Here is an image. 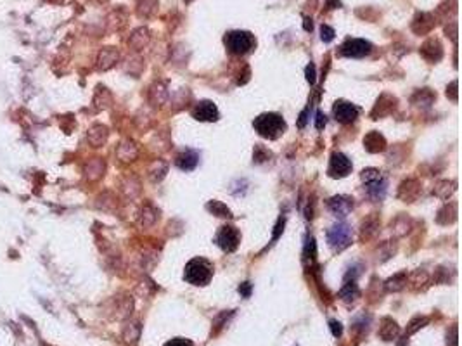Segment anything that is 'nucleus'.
Masks as SVG:
<instances>
[{
  "label": "nucleus",
  "instance_id": "nucleus-26",
  "mask_svg": "<svg viewBox=\"0 0 462 346\" xmlns=\"http://www.w3.org/2000/svg\"><path fill=\"white\" fill-rule=\"evenodd\" d=\"M165 346H192V343L189 340H184V338H177V340L168 341Z\"/></svg>",
  "mask_w": 462,
  "mask_h": 346
},
{
  "label": "nucleus",
  "instance_id": "nucleus-3",
  "mask_svg": "<svg viewBox=\"0 0 462 346\" xmlns=\"http://www.w3.org/2000/svg\"><path fill=\"white\" fill-rule=\"evenodd\" d=\"M225 45H227L231 54L242 56V54H248L254 47V36L249 31H241V30L229 31L225 35Z\"/></svg>",
  "mask_w": 462,
  "mask_h": 346
},
{
  "label": "nucleus",
  "instance_id": "nucleus-16",
  "mask_svg": "<svg viewBox=\"0 0 462 346\" xmlns=\"http://www.w3.org/2000/svg\"><path fill=\"white\" fill-rule=\"evenodd\" d=\"M104 168H106V166H104V161H103L101 158L90 159V161L85 165V175H87V178H89V180H97V178L103 177Z\"/></svg>",
  "mask_w": 462,
  "mask_h": 346
},
{
  "label": "nucleus",
  "instance_id": "nucleus-2",
  "mask_svg": "<svg viewBox=\"0 0 462 346\" xmlns=\"http://www.w3.org/2000/svg\"><path fill=\"white\" fill-rule=\"evenodd\" d=\"M184 277L187 282L194 284V286H206L213 277V265L205 258H192L185 265Z\"/></svg>",
  "mask_w": 462,
  "mask_h": 346
},
{
  "label": "nucleus",
  "instance_id": "nucleus-9",
  "mask_svg": "<svg viewBox=\"0 0 462 346\" xmlns=\"http://www.w3.org/2000/svg\"><path fill=\"white\" fill-rule=\"evenodd\" d=\"M329 210L334 217L345 218L351 210H353V199L348 196H336V198L329 199Z\"/></svg>",
  "mask_w": 462,
  "mask_h": 346
},
{
  "label": "nucleus",
  "instance_id": "nucleus-22",
  "mask_svg": "<svg viewBox=\"0 0 462 346\" xmlns=\"http://www.w3.org/2000/svg\"><path fill=\"white\" fill-rule=\"evenodd\" d=\"M358 294V289H356V286H355V282H348L346 286L341 289V293H340V296L343 298V300H346V301H350V300H355V296Z\"/></svg>",
  "mask_w": 462,
  "mask_h": 346
},
{
  "label": "nucleus",
  "instance_id": "nucleus-13",
  "mask_svg": "<svg viewBox=\"0 0 462 346\" xmlns=\"http://www.w3.org/2000/svg\"><path fill=\"white\" fill-rule=\"evenodd\" d=\"M363 145L369 152H381L386 147V140L379 132H370L363 138Z\"/></svg>",
  "mask_w": 462,
  "mask_h": 346
},
{
  "label": "nucleus",
  "instance_id": "nucleus-8",
  "mask_svg": "<svg viewBox=\"0 0 462 346\" xmlns=\"http://www.w3.org/2000/svg\"><path fill=\"white\" fill-rule=\"evenodd\" d=\"M351 172V161L341 152H334L331 156L329 175L331 177H346Z\"/></svg>",
  "mask_w": 462,
  "mask_h": 346
},
{
  "label": "nucleus",
  "instance_id": "nucleus-4",
  "mask_svg": "<svg viewBox=\"0 0 462 346\" xmlns=\"http://www.w3.org/2000/svg\"><path fill=\"white\" fill-rule=\"evenodd\" d=\"M327 241H329L331 247L336 251H341L345 247L350 246L351 242V227L346 224H336L329 229L327 232Z\"/></svg>",
  "mask_w": 462,
  "mask_h": 346
},
{
  "label": "nucleus",
  "instance_id": "nucleus-12",
  "mask_svg": "<svg viewBox=\"0 0 462 346\" xmlns=\"http://www.w3.org/2000/svg\"><path fill=\"white\" fill-rule=\"evenodd\" d=\"M177 166L180 170H185V172H191V170H194L196 166H198L199 163V154L196 151H192V149H185V151H182L180 154L177 156L175 159Z\"/></svg>",
  "mask_w": 462,
  "mask_h": 346
},
{
  "label": "nucleus",
  "instance_id": "nucleus-27",
  "mask_svg": "<svg viewBox=\"0 0 462 346\" xmlns=\"http://www.w3.org/2000/svg\"><path fill=\"white\" fill-rule=\"evenodd\" d=\"M326 121H327V119H326V115L319 111V113H317V119H315V126H317V130H322L324 126H326Z\"/></svg>",
  "mask_w": 462,
  "mask_h": 346
},
{
  "label": "nucleus",
  "instance_id": "nucleus-1",
  "mask_svg": "<svg viewBox=\"0 0 462 346\" xmlns=\"http://www.w3.org/2000/svg\"><path fill=\"white\" fill-rule=\"evenodd\" d=\"M253 126L261 137L274 140V138L281 137L282 133H284L286 121L282 119L281 115H277V113H265V115H260L254 119Z\"/></svg>",
  "mask_w": 462,
  "mask_h": 346
},
{
  "label": "nucleus",
  "instance_id": "nucleus-6",
  "mask_svg": "<svg viewBox=\"0 0 462 346\" xmlns=\"http://www.w3.org/2000/svg\"><path fill=\"white\" fill-rule=\"evenodd\" d=\"M370 50H372V45L362 38H351L341 45V54L346 57H363L370 54Z\"/></svg>",
  "mask_w": 462,
  "mask_h": 346
},
{
  "label": "nucleus",
  "instance_id": "nucleus-15",
  "mask_svg": "<svg viewBox=\"0 0 462 346\" xmlns=\"http://www.w3.org/2000/svg\"><path fill=\"white\" fill-rule=\"evenodd\" d=\"M87 138H89V142H90L92 147H101V145L108 140V128L104 125L90 126L89 133H87Z\"/></svg>",
  "mask_w": 462,
  "mask_h": 346
},
{
  "label": "nucleus",
  "instance_id": "nucleus-21",
  "mask_svg": "<svg viewBox=\"0 0 462 346\" xmlns=\"http://www.w3.org/2000/svg\"><path fill=\"white\" fill-rule=\"evenodd\" d=\"M206 208H208L213 215H217V217H222V218H231L232 217L231 210H229V208L220 201H210L208 205H206Z\"/></svg>",
  "mask_w": 462,
  "mask_h": 346
},
{
  "label": "nucleus",
  "instance_id": "nucleus-29",
  "mask_svg": "<svg viewBox=\"0 0 462 346\" xmlns=\"http://www.w3.org/2000/svg\"><path fill=\"white\" fill-rule=\"evenodd\" d=\"M307 80L310 83H315V66H314V64L307 66Z\"/></svg>",
  "mask_w": 462,
  "mask_h": 346
},
{
  "label": "nucleus",
  "instance_id": "nucleus-30",
  "mask_svg": "<svg viewBox=\"0 0 462 346\" xmlns=\"http://www.w3.org/2000/svg\"><path fill=\"white\" fill-rule=\"evenodd\" d=\"M331 327H333V334H334V336H341V324L340 322L333 320V322H331Z\"/></svg>",
  "mask_w": 462,
  "mask_h": 346
},
{
  "label": "nucleus",
  "instance_id": "nucleus-19",
  "mask_svg": "<svg viewBox=\"0 0 462 346\" xmlns=\"http://www.w3.org/2000/svg\"><path fill=\"white\" fill-rule=\"evenodd\" d=\"M116 154H118V158L123 159V161H132V159L137 156V149L132 142L126 140V142H121V144H119Z\"/></svg>",
  "mask_w": 462,
  "mask_h": 346
},
{
  "label": "nucleus",
  "instance_id": "nucleus-14",
  "mask_svg": "<svg viewBox=\"0 0 462 346\" xmlns=\"http://www.w3.org/2000/svg\"><path fill=\"white\" fill-rule=\"evenodd\" d=\"M419 192H421L419 182H416V180H407V182H403L402 187H400L398 198L403 199V201L412 203L414 199H416L417 196H419Z\"/></svg>",
  "mask_w": 462,
  "mask_h": 346
},
{
  "label": "nucleus",
  "instance_id": "nucleus-5",
  "mask_svg": "<svg viewBox=\"0 0 462 346\" xmlns=\"http://www.w3.org/2000/svg\"><path fill=\"white\" fill-rule=\"evenodd\" d=\"M239 242H241V234H239L237 229L232 227V225H224V227H220V231H218V234H217V244L222 249L231 253V251L237 249Z\"/></svg>",
  "mask_w": 462,
  "mask_h": 346
},
{
  "label": "nucleus",
  "instance_id": "nucleus-7",
  "mask_svg": "<svg viewBox=\"0 0 462 346\" xmlns=\"http://www.w3.org/2000/svg\"><path fill=\"white\" fill-rule=\"evenodd\" d=\"M333 113H334V118L340 123H351V121H355L356 116H358V108L351 103H346V101H338L333 108Z\"/></svg>",
  "mask_w": 462,
  "mask_h": 346
},
{
  "label": "nucleus",
  "instance_id": "nucleus-28",
  "mask_svg": "<svg viewBox=\"0 0 462 346\" xmlns=\"http://www.w3.org/2000/svg\"><path fill=\"white\" fill-rule=\"evenodd\" d=\"M239 293H241L242 296H246V298H248L249 294H251V284H249V282L241 284V286H239Z\"/></svg>",
  "mask_w": 462,
  "mask_h": 346
},
{
  "label": "nucleus",
  "instance_id": "nucleus-24",
  "mask_svg": "<svg viewBox=\"0 0 462 346\" xmlns=\"http://www.w3.org/2000/svg\"><path fill=\"white\" fill-rule=\"evenodd\" d=\"M360 177H362V180L365 182V184H369V182L379 180V178H381V172H379V170H376V168H367V170H363Z\"/></svg>",
  "mask_w": 462,
  "mask_h": 346
},
{
  "label": "nucleus",
  "instance_id": "nucleus-18",
  "mask_svg": "<svg viewBox=\"0 0 462 346\" xmlns=\"http://www.w3.org/2000/svg\"><path fill=\"white\" fill-rule=\"evenodd\" d=\"M367 192H369V196L374 201L383 199L384 194H386V182L383 180V177H381L379 180L369 182V184H367Z\"/></svg>",
  "mask_w": 462,
  "mask_h": 346
},
{
  "label": "nucleus",
  "instance_id": "nucleus-31",
  "mask_svg": "<svg viewBox=\"0 0 462 346\" xmlns=\"http://www.w3.org/2000/svg\"><path fill=\"white\" fill-rule=\"evenodd\" d=\"M457 82L452 83V87H450V92H452V99H457Z\"/></svg>",
  "mask_w": 462,
  "mask_h": 346
},
{
  "label": "nucleus",
  "instance_id": "nucleus-17",
  "mask_svg": "<svg viewBox=\"0 0 462 346\" xmlns=\"http://www.w3.org/2000/svg\"><path fill=\"white\" fill-rule=\"evenodd\" d=\"M421 54H423L428 61H438L440 57H442V45L438 43V40L431 38L421 47Z\"/></svg>",
  "mask_w": 462,
  "mask_h": 346
},
{
  "label": "nucleus",
  "instance_id": "nucleus-20",
  "mask_svg": "<svg viewBox=\"0 0 462 346\" xmlns=\"http://www.w3.org/2000/svg\"><path fill=\"white\" fill-rule=\"evenodd\" d=\"M147 40H149V35H147V30L145 28H140V30H137V31H133V35L130 36V45L133 47V49H142V47L147 43Z\"/></svg>",
  "mask_w": 462,
  "mask_h": 346
},
{
  "label": "nucleus",
  "instance_id": "nucleus-10",
  "mask_svg": "<svg viewBox=\"0 0 462 346\" xmlns=\"http://www.w3.org/2000/svg\"><path fill=\"white\" fill-rule=\"evenodd\" d=\"M192 116L198 121H217L218 119V109L217 106L210 101H203L192 109Z\"/></svg>",
  "mask_w": 462,
  "mask_h": 346
},
{
  "label": "nucleus",
  "instance_id": "nucleus-25",
  "mask_svg": "<svg viewBox=\"0 0 462 346\" xmlns=\"http://www.w3.org/2000/svg\"><path fill=\"white\" fill-rule=\"evenodd\" d=\"M334 35H336V31H334L333 28L327 26V24H322V28H320V38H322L324 42H331V40L334 38Z\"/></svg>",
  "mask_w": 462,
  "mask_h": 346
},
{
  "label": "nucleus",
  "instance_id": "nucleus-23",
  "mask_svg": "<svg viewBox=\"0 0 462 346\" xmlns=\"http://www.w3.org/2000/svg\"><path fill=\"white\" fill-rule=\"evenodd\" d=\"M403 284H407L405 282V274H400V275H395L393 279H390L388 280V289L390 291H398V289H402L403 287Z\"/></svg>",
  "mask_w": 462,
  "mask_h": 346
},
{
  "label": "nucleus",
  "instance_id": "nucleus-32",
  "mask_svg": "<svg viewBox=\"0 0 462 346\" xmlns=\"http://www.w3.org/2000/svg\"><path fill=\"white\" fill-rule=\"evenodd\" d=\"M185 2H191V0H185Z\"/></svg>",
  "mask_w": 462,
  "mask_h": 346
},
{
  "label": "nucleus",
  "instance_id": "nucleus-11",
  "mask_svg": "<svg viewBox=\"0 0 462 346\" xmlns=\"http://www.w3.org/2000/svg\"><path fill=\"white\" fill-rule=\"evenodd\" d=\"M119 59V52L115 49V47H104L103 50L97 56V68L106 71V69L113 68Z\"/></svg>",
  "mask_w": 462,
  "mask_h": 346
}]
</instances>
